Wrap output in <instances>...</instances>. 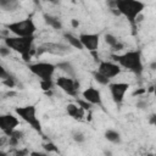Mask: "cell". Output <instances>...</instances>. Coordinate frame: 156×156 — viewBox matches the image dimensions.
I'll return each instance as SVG.
<instances>
[{
  "instance_id": "obj_37",
  "label": "cell",
  "mask_w": 156,
  "mask_h": 156,
  "mask_svg": "<svg viewBox=\"0 0 156 156\" xmlns=\"http://www.w3.org/2000/svg\"><path fill=\"white\" fill-rule=\"evenodd\" d=\"M71 24H72L73 28H78V26H79V21L76 20V18H73V20L71 21Z\"/></svg>"
},
{
  "instance_id": "obj_24",
  "label": "cell",
  "mask_w": 156,
  "mask_h": 156,
  "mask_svg": "<svg viewBox=\"0 0 156 156\" xmlns=\"http://www.w3.org/2000/svg\"><path fill=\"white\" fill-rule=\"evenodd\" d=\"M77 105H78L82 110H84V111H90V108H91V104L88 102L87 100L79 99V100H77Z\"/></svg>"
},
{
  "instance_id": "obj_10",
  "label": "cell",
  "mask_w": 156,
  "mask_h": 156,
  "mask_svg": "<svg viewBox=\"0 0 156 156\" xmlns=\"http://www.w3.org/2000/svg\"><path fill=\"white\" fill-rule=\"evenodd\" d=\"M98 72L111 79L121 73V66L118 63H113L110 61H100L98 66Z\"/></svg>"
},
{
  "instance_id": "obj_3",
  "label": "cell",
  "mask_w": 156,
  "mask_h": 156,
  "mask_svg": "<svg viewBox=\"0 0 156 156\" xmlns=\"http://www.w3.org/2000/svg\"><path fill=\"white\" fill-rule=\"evenodd\" d=\"M34 37L29 38H21V37H5L4 38V44L10 48L11 50L21 54L22 58L26 62H29L30 60V51H32V45H33Z\"/></svg>"
},
{
  "instance_id": "obj_14",
  "label": "cell",
  "mask_w": 156,
  "mask_h": 156,
  "mask_svg": "<svg viewBox=\"0 0 156 156\" xmlns=\"http://www.w3.org/2000/svg\"><path fill=\"white\" fill-rule=\"evenodd\" d=\"M66 110H67V113H68L71 117L76 118V119H82V118L84 117V110H82V108H80L78 105H76V104H68L67 107H66Z\"/></svg>"
},
{
  "instance_id": "obj_6",
  "label": "cell",
  "mask_w": 156,
  "mask_h": 156,
  "mask_svg": "<svg viewBox=\"0 0 156 156\" xmlns=\"http://www.w3.org/2000/svg\"><path fill=\"white\" fill-rule=\"evenodd\" d=\"M28 68L33 74L39 77L40 80H48L52 78L56 69V65H52L50 62H37L28 65Z\"/></svg>"
},
{
  "instance_id": "obj_1",
  "label": "cell",
  "mask_w": 156,
  "mask_h": 156,
  "mask_svg": "<svg viewBox=\"0 0 156 156\" xmlns=\"http://www.w3.org/2000/svg\"><path fill=\"white\" fill-rule=\"evenodd\" d=\"M111 57L119 66L127 68L128 71L133 72L136 76H141V73L144 71V66H143V61H141V52H140V50L127 51L126 54H122V55L112 54Z\"/></svg>"
},
{
  "instance_id": "obj_30",
  "label": "cell",
  "mask_w": 156,
  "mask_h": 156,
  "mask_svg": "<svg viewBox=\"0 0 156 156\" xmlns=\"http://www.w3.org/2000/svg\"><path fill=\"white\" fill-rule=\"evenodd\" d=\"M10 136H15V138H17L18 140H21V139L23 138V133H22L21 130H16V129H15V130L12 132V134H11Z\"/></svg>"
},
{
  "instance_id": "obj_31",
  "label": "cell",
  "mask_w": 156,
  "mask_h": 156,
  "mask_svg": "<svg viewBox=\"0 0 156 156\" xmlns=\"http://www.w3.org/2000/svg\"><path fill=\"white\" fill-rule=\"evenodd\" d=\"M28 155V150L27 149H20L15 152V156H27Z\"/></svg>"
},
{
  "instance_id": "obj_18",
  "label": "cell",
  "mask_w": 156,
  "mask_h": 156,
  "mask_svg": "<svg viewBox=\"0 0 156 156\" xmlns=\"http://www.w3.org/2000/svg\"><path fill=\"white\" fill-rule=\"evenodd\" d=\"M20 6L17 0H0V7L4 11H15Z\"/></svg>"
},
{
  "instance_id": "obj_19",
  "label": "cell",
  "mask_w": 156,
  "mask_h": 156,
  "mask_svg": "<svg viewBox=\"0 0 156 156\" xmlns=\"http://www.w3.org/2000/svg\"><path fill=\"white\" fill-rule=\"evenodd\" d=\"M104 135H105V138H106L108 141H111V143H113V144H119V143H121V134H119L117 130L107 129Z\"/></svg>"
},
{
  "instance_id": "obj_25",
  "label": "cell",
  "mask_w": 156,
  "mask_h": 156,
  "mask_svg": "<svg viewBox=\"0 0 156 156\" xmlns=\"http://www.w3.org/2000/svg\"><path fill=\"white\" fill-rule=\"evenodd\" d=\"M73 139H74V141H77V143H83V141L85 140V136H84V134L80 133V132H74V133H73Z\"/></svg>"
},
{
  "instance_id": "obj_22",
  "label": "cell",
  "mask_w": 156,
  "mask_h": 156,
  "mask_svg": "<svg viewBox=\"0 0 156 156\" xmlns=\"http://www.w3.org/2000/svg\"><path fill=\"white\" fill-rule=\"evenodd\" d=\"M54 87V83H52V79H48V80H40V88L46 93V91H50Z\"/></svg>"
},
{
  "instance_id": "obj_12",
  "label": "cell",
  "mask_w": 156,
  "mask_h": 156,
  "mask_svg": "<svg viewBox=\"0 0 156 156\" xmlns=\"http://www.w3.org/2000/svg\"><path fill=\"white\" fill-rule=\"evenodd\" d=\"M80 43L83 44L84 49H88L90 52L91 51H96L98 46H99V35L98 34H80L79 37Z\"/></svg>"
},
{
  "instance_id": "obj_5",
  "label": "cell",
  "mask_w": 156,
  "mask_h": 156,
  "mask_svg": "<svg viewBox=\"0 0 156 156\" xmlns=\"http://www.w3.org/2000/svg\"><path fill=\"white\" fill-rule=\"evenodd\" d=\"M15 111H16V113H17L24 122H27L35 132H38L39 134L43 135L40 121L37 118V110H35V106H33V105H27V106H22V107H16Z\"/></svg>"
},
{
  "instance_id": "obj_32",
  "label": "cell",
  "mask_w": 156,
  "mask_h": 156,
  "mask_svg": "<svg viewBox=\"0 0 156 156\" xmlns=\"http://www.w3.org/2000/svg\"><path fill=\"white\" fill-rule=\"evenodd\" d=\"M136 107L138 108H146L147 107V102L146 101H138L136 102Z\"/></svg>"
},
{
  "instance_id": "obj_28",
  "label": "cell",
  "mask_w": 156,
  "mask_h": 156,
  "mask_svg": "<svg viewBox=\"0 0 156 156\" xmlns=\"http://www.w3.org/2000/svg\"><path fill=\"white\" fill-rule=\"evenodd\" d=\"M10 77H12V76H10V73L1 66V67H0V78H1L2 80H5V79H7V78H10Z\"/></svg>"
},
{
  "instance_id": "obj_39",
  "label": "cell",
  "mask_w": 156,
  "mask_h": 156,
  "mask_svg": "<svg viewBox=\"0 0 156 156\" xmlns=\"http://www.w3.org/2000/svg\"><path fill=\"white\" fill-rule=\"evenodd\" d=\"M105 155H106V156H112V155H111V152H110V151H105Z\"/></svg>"
},
{
  "instance_id": "obj_41",
  "label": "cell",
  "mask_w": 156,
  "mask_h": 156,
  "mask_svg": "<svg viewBox=\"0 0 156 156\" xmlns=\"http://www.w3.org/2000/svg\"><path fill=\"white\" fill-rule=\"evenodd\" d=\"M154 95H155V98H156V84L154 85Z\"/></svg>"
},
{
  "instance_id": "obj_4",
  "label": "cell",
  "mask_w": 156,
  "mask_h": 156,
  "mask_svg": "<svg viewBox=\"0 0 156 156\" xmlns=\"http://www.w3.org/2000/svg\"><path fill=\"white\" fill-rule=\"evenodd\" d=\"M6 28L9 32H11L16 37H21V38L34 37V33L37 30V27L32 18H24L22 21L9 23V24H6Z\"/></svg>"
},
{
  "instance_id": "obj_29",
  "label": "cell",
  "mask_w": 156,
  "mask_h": 156,
  "mask_svg": "<svg viewBox=\"0 0 156 156\" xmlns=\"http://www.w3.org/2000/svg\"><path fill=\"white\" fill-rule=\"evenodd\" d=\"M18 143H20V140H18L17 138H15V136H9V145H10V146H17Z\"/></svg>"
},
{
  "instance_id": "obj_7",
  "label": "cell",
  "mask_w": 156,
  "mask_h": 156,
  "mask_svg": "<svg viewBox=\"0 0 156 156\" xmlns=\"http://www.w3.org/2000/svg\"><path fill=\"white\" fill-rule=\"evenodd\" d=\"M71 46L68 45H63V44H57V43H44L41 44L38 49H37V55H41L44 52H49L52 55H58V56H63L66 54H69Z\"/></svg>"
},
{
  "instance_id": "obj_11",
  "label": "cell",
  "mask_w": 156,
  "mask_h": 156,
  "mask_svg": "<svg viewBox=\"0 0 156 156\" xmlns=\"http://www.w3.org/2000/svg\"><path fill=\"white\" fill-rule=\"evenodd\" d=\"M108 87H110V91H111V96L113 101L117 105L122 104L124 99V94L129 89V84L128 83H112Z\"/></svg>"
},
{
  "instance_id": "obj_9",
  "label": "cell",
  "mask_w": 156,
  "mask_h": 156,
  "mask_svg": "<svg viewBox=\"0 0 156 156\" xmlns=\"http://www.w3.org/2000/svg\"><path fill=\"white\" fill-rule=\"evenodd\" d=\"M18 124H20V121L17 119V117H15L10 113L0 116V129L2 130V133L6 136H10Z\"/></svg>"
},
{
  "instance_id": "obj_16",
  "label": "cell",
  "mask_w": 156,
  "mask_h": 156,
  "mask_svg": "<svg viewBox=\"0 0 156 156\" xmlns=\"http://www.w3.org/2000/svg\"><path fill=\"white\" fill-rule=\"evenodd\" d=\"M43 18H44L45 23H46L48 26L52 27L54 29H61V28H62V23H61V21L58 20V17L52 16V15H49V13H44Z\"/></svg>"
},
{
  "instance_id": "obj_17",
  "label": "cell",
  "mask_w": 156,
  "mask_h": 156,
  "mask_svg": "<svg viewBox=\"0 0 156 156\" xmlns=\"http://www.w3.org/2000/svg\"><path fill=\"white\" fill-rule=\"evenodd\" d=\"M63 37H65V39L67 40V43L72 46V48H76V49H78V50H83L84 49V46H83V44L80 43V40H79V38L78 37H74L72 33H65L63 34Z\"/></svg>"
},
{
  "instance_id": "obj_13",
  "label": "cell",
  "mask_w": 156,
  "mask_h": 156,
  "mask_svg": "<svg viewBox=\"0 0 156 156\" xmlns=\"http://www.w3.org/2000/svg\"><path fill=\"white\" fill-rule=\"evenodd\" d=\"M83 98L84 100H87L88 102H90L91 105H99V106H102V100H101V94L98 89L90 87V88H87L84 91H83Z\"/></svg>"
},
{
  "instance_id": "obj_36",
  "label": "cell",
  "mask_w": 156,
  "mask_h": 156,
  "mask_svg": "<svg viewBox=\"0 0 156 156\" xmlns=\"http://www.w3.org/2000/svg\"><path fill=\"white\" fill-rule=\"evenodd\" d=\"M29 156H48L46 154H43V152H39V151H32L29 154Z\"/></svg>"
},
{
  "instance_id": "obj_15",
  "label": "cell",
  "mask_w": 156,
  "mask_h": 156,
  "mask_svg": "<svg viewBox=\"0 0 156 156\" xmlns=\"http://www.w3.org/2000/svg\"><path fill=\"white\" fill-rule=\"evenodd\" d=\"M56 68L61 69L62 72H65L66 74H68L69 78H76V71L73 68V66L71 65V62L68 61H61L56 65Z\"/></svg>"
},
{
  "instance_id": "obj_35",
  "label": "cell",
  "mask_w": 156,
  "mask_h": 156,
  "mask_svg": "<svg viewBox=\"0 0 156 156\" xmlns=\"http://www.w3.org/2000/svg\"><path fill=\"white\" fill-rule=\"evenodd\" d=\"M123 48H124V45H123L122 43H119V41H118V44H117L116 46H113V48H112V50H113V51H119V50H122Z\"/></svg>"
},
{
  "instance_id": "obj_8",
  "label": "cell",
  "mask_w": 156,
  "mask_h": 156,
  "mask_svg": "<svg viewBox=\"0 0 156 156\" xmlns=\"http://www.w3.org/2000/svg\"><path fill=\"white\" fill-rule=\"evenodd\" d=\"M56 84L58 88H61L65 93H67L71 96H77L78 90H79V82L76 78H69V77H58L56 79Z\"/></svg>"
},
{
  "instance_id": "obj_2",
  "label": "cell",
  "mask_w": 156,
  "mask_h": 156,
  "mask_svg": "<svg viewBox=\"0 0 156 156\" xmlns=\"http://www.w3.org/2000/svg\"><path fill=\"white\" fill-rule=\"evenodd\" d=\"M116 7L121 15L127 17V20L129 21L133 28V32L135 33V27H136L135 21H136V17L141 15L145 7V4L138 0H116Z\"/></svg>"
},
{
  "instance_id": "obj_26",
  "label": "cell",
  "mask_w": 156,
  "mask_h": 156,
  "mask_svg": "<svg viewBox=\"0 0 156 156\" xmlns=\"http://www.w3.org/2000/svg\"><path fill=\"white\" fill-rule=\"evenodd\" d=\"M10 50H11V49L7 48L5 44L1 45V46H0V56H1V57H6V56H9V55H10Z\"/></svg>"
},
{
  "instance_id": "obj_20",
  "label": "cell",
  "mask_w": 156,
  "mask_h": 156,
  "mask_svg": "<svg viewBox=\"0 0 156 156\" xmlns=\"http://www.w3.org/2000/svg\"><path fill=\"white\" fill-rule=\"evenodd\" d=\"M93 76H94V79L99 83V84H101V85H110V78H107V77H105L104 74H101L100 72H98V71H95L94 73H93Z\"/></svg>"
},
{
  "instance_id": "obj_34",
  "label": "cell",
  "mask_w": 156,
  "mask_h": 156,
  "mask_svg": "<svg viewBox=\"0 0 156 156\" xmlns=\"http://www.w3.org/2000/svg\"><path fill=\"white\" fill-rule=\"evenodd\" d=\"M149 123L150 124H152V126H155L156 127V115L154 113V115H151L150 116V118H149Z\"/></svg>"
},
{
  "instance_id": "obj_21",
  "label": "cell",
  "mask_w": 156,
  "mask_h": 156,
  "mask_svg": "<svg viewBox=\"0 0 156 156\" xmlns=\"http://www.w3.org/2000/svg\"><path fill=\"white\" fill-rule=\"evenodd\" d=\"M105 41L111 46V49L118 44V39L112 34H105Z\"/></svg>"
},
{
  "instance_id": "obj_33",
  "label": "cell",
  "mask_w": 156,
  "mask_h": 156,
  "mask_svg": "<svg viewBox=\"0 0 156 156\" xmlns=\"http://www.w3.org/2000/svg\"><path fill=\"white\" fill-rule=\"evenodd\" d=\"M144 93H146V89H144V88H140V89H136V90L133 93V96H135V95H143Z\"/></svg>"
},
{
  "instance_id": "obj_23",
  "label": "cell",
  "mask_w": 156,
  "mask_h": 156,
  "mask_svg": "<svg viewBox=\"0 0 156 156\" xmlns=\"http://www.w3.org/2000/svg\"><path fill=\"white\" fill-rule=\"evenodd\" d=\"M43 147H44V150H45L46 152H58L57 146H56L54 143H51V141L44 143V144H43Z\"/></svg>"
},
{
  "instance_id": "obj_38",
  "label": "cell",
  "mask_w": 156,
  "mask_h": 156,
  "mask_svg": "<svg viewBox=\"0 0 156 156\" xmlns=\"http://www.w3.org/2000/svg\"><path fill=\"white\" fill-rule=\"evenodd\" d=\"M150 68H151L152 71H156V61H152V62L150 63Z\"/></svg>"
},
{
  "instance_id": "obj_27",
  "label": "cell",
  "mask_w": 156,
  "mask_h": 156,
  "mask_svg": "<svg viewBox=\"0 0 156 156\" xmlns=\"http://www.w3.org/2000/svg\"><path fill=\"white\" fill-rule=\"evenodd\" d=\"M2 84H4V85H6L7 88H13V87L16 85V82H15L13 77H10V78H7V79L2 80Z\"/></svg>"
},
{
  "instance_id": "obj_40",
  "label": "cell",
  "mask_w": 156,
  "mask_h": 156,
  "mask_svg": "<svg viewBox=\"0 0 156 156\" xmlns=\"http://www.w3.org/2000/svg\"><path fill=\"white\" fill-rule=\"evenodd\" d=\"M0 156H7V154L4 152V151H1V152H0Z\"/></svg>"
}]
</instances>
